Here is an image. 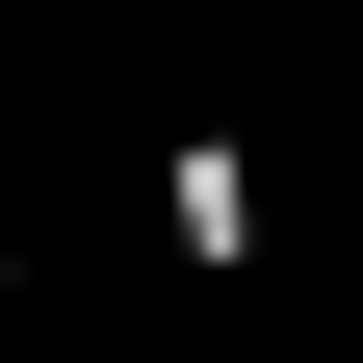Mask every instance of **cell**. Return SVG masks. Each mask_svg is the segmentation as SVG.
I'll return each mask as SVG.
<instances>
[{
    "label": "cell",
    "instance_id": "6da1fadb",
    "mask_svg": "<svg viewBox=\"0 0 363 363\" xmlns=\"http://www.w3.org/2000/svg\"><path fill=\"white\" fill-rule=\"evenodd\" d=\"M156 234L208 259V286H259V234H286V208H259V130H156Z\"/></svg>",
    "mask_w": 363,
    "mask_h": 363
}]
</instances>
